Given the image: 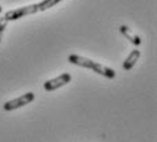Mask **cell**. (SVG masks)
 Returning <instances> with one entry per match:
<instances>
[{"label":"cell","instance_id":"6da1fadb","mask_svg":"<svg viewBox=\"0 0 157 142\" xmlns=\"http://www.w3.org/2000/svg\"><path fill=\"white\" fill-rule=\"evenodd\" d=\"M62 0H43L40 3H34V4H29V6H23V7L15 8V10H10L3 15V19L10 22V21H17L21 19L23 17H28V15H33L37 14L40 11H45L52 8L53 6H56L57 3H60Z\"/></svg>","mask_w":157,"mask_h":142},{"label":"cell","instance_id":"7a4b0ae2","mask_svg":"<svg viewBox=\"0 0 157 142\" xmlns=\"http://www.w3.org/2000/svg\"><path fill=\"white\" fill-rule=\"evenodd\" d=\"M68 62L72 63L75 66H79V67H83V68H89V70L94 71L96 74H100L102 77L108 78V79H113L116 72H115L113 68H109V67H105V66L100 64V63L94 62L92 59H87V57H83V56H79V55H68Z\"/></svg>","mask_w":157,"mask_h":142},{"label":"cell","instance_id":"3957f363","mask_svg":"<svg viewBox=\"0 0 157 142\" xmlns=\"http://www.w3.org/2000/svg\"><path fill=\"white\" fill-rule=\"evenodd\" d=\"M34 97H36L34 93L28 92V93H25V94L19 96V97L13 98V100H10V101L4 102V104H3V109L4 111H14V109H18V108H22V107H25V105L30 104V102L34 100Z\"/></svg>","mask_w":157,"mask_h":142},{"label":"cell","instance_id":"277c9868","mask_svg":"<svg viewBox=\"0 0 157 142\" xmlns=\"http://www.w3.org/2000/svg\"><path fill=\"white\" fill-rule=\"evenodd\" d=\"M70 81H71V75L68 74V72H63V74H60L59 77L44 82V89L47 90V92H53V90L59 89V87L67 85Z\"/></svg>","mask_w":157,"mask_h":142},{"label":"cell","instance_id":"5b68a950","mask_svg":"<svg viewBox=\"0 0 157 142\" xmlns=\"http://www.w3.org/2000/svg\"><path fill=\"white\" fill-rule=\"evenodd\" d=\"M119 32L122 33L123 36H124L126 38L130 41L131 44H134V45H141V43H142V40L140 38V36H137L134 32H132L131 29L128 28V26H126V25H122L119 28Z\"/></svg>","mask_w":157,"mask_h":142},{"label":"cell","instance_id":"8992f818","mask_svg":"<svg viewBox=\"0 0 157 142\" xmlns=\"http://www.w3.org/2000/svg\"><path fill=\"white\" fill-rule=\"evenodd\" d=\"M140 56H141L140 49H132L131 52H130V55H128L127 57H126V60H124V62H123V64H122L123 70H126V71L131 70V68L135 66V63H137V60L140 59Z\"/></svg>","mask_w":157,"mask_h":142},{"label":"cell","instance_id":"52a82bcc","mask_svg":"<svg viewBox=\"0 0 157 142\" xmlns=\"http://www.w3.org/2000/svg\"><path fill=\"white\" fill-rule=\"evenodd\" d=\"M7 21H4L3 18H0V43H2V38H3V34L6 32V28H7Z\"/></svg>","mask_w":157,"mask_h":142},{"label":"cell","instance_id":"ba28073f","mask_svg":"<svg viewBox=\"0 0 157 142\" xmlns=\"http://www.w3.org/2000/svg\"><path fill=\"white\" fill-rule=\"evenodd\" d=\"M2 11H3V7H2V6H0V14H2Z\"/></svg>","mask_w":157,"mask_h":142}]
</instances>
